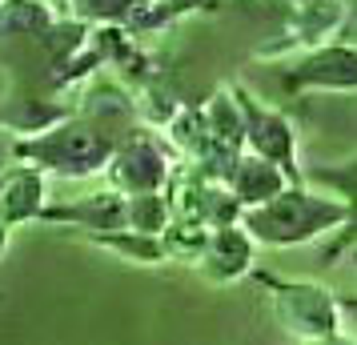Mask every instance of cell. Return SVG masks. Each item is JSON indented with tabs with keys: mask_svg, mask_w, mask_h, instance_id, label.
<instances>
[{
	"mask_svg": "<svg viewBox=\"0 0 357 345\" xmlns=\"http://www.w3.org/2000/svg\"><path fill=\"white\" fill-rule=\"evenodd\" d=\"M8 237H13V229H8V225L0 221V257H4V249H8Z\"/></svg>",
	"mask_w": 357,
	"mask_h": 345,
	"instance_id": "cell-17",
	"label": "cell"
},
{
	"mask_svg": "<svg viewBox=\"0 0 357 345\" xmlns=\"http://www.w3.org/2000/svg\"><path fill=\"white\" fill-rule=\"evenodd\" d=\"M56 29L49 0H4L0 4V40H36L45 45Z\"/></svg>",
	"mask_w": 357,
	"mask_h": 345,
	"instance_id": "cell-11",
	"label": "cell"
},
{
	"mask_svg": "<svg viewBox=\"0 0 357 345\" xmlns=\"http://www.w3.org/2000/svg\"><path fill=\"white\" fill-rule=\"evenodd\" d=\"M285 89H357V49L354 45H321L309 49L297 65L285 72Z\"/></svg>",
	"mask_w": 357,
	"mask_h": 345,
	"instance_id": "cell-6",
	"label": "cell"
},
{
	"mask_svg": "<svg viewBox=\"0 0 357 345\" xmlns=\"http://www.w3.org/2000/svg\"><path fill=\"white\" fill-rule=\"evenodd\" d=\"M233 97L241 105V116H245V153H257L265 161H273L277 169L285 173H297V137H293V125L289 116H281L277 109H265L257 100L249 97L245 89L233 84Z\"/></svg>",
	"mask_w": 357,
	"mask_h": 345,
	"instance_id": "cell-4",
	"label": "cell"
},
{
	"mask_svg": "<svg viewBox=\"0 0 357 345\" xmlns=\"http://www.w3.org/2000/svg\"><path fill=\"white\" fill-rule=\"evenodd\" d=\"M105 177H109V189H116L121 197L161 193L165 185H169V157H165V148L153 137L137 132V137L116 145Z\"/></svg>",
	"mask_w": 357,
	"mask_h": 345,
	"instance_id": "cell-3",
	"label": "cell"
},
{
	"mask_svg": "<svg viewBox=\"0 0 357 345\" xmlns=\"http://www.w3.org/2000/svg\"><path fill=\"white\" fill-rule=\"evenodd\" d=\"M0 4H4V0H0Z\"/></svg>",
	"mask_w": 357,
	"mask_h": 345,
	"instance_id": "cell-21",
	"label": "cell"
},
{
	"mask_svg": "<svg viewBox=\"0 0 357 345\" xmlns=\"http://www.w3.org/2000/svg\"><path fill=\"white\" fill-rule=\"evenodd\" d=\"M116 145L121 141H113V132H105L97 121L61 116V121H52L45 129H36L33 137H17L8 153L24 164L45 169L49 177L81 181V177H97V173L109 169Z\"/></svg>",
	"mask_w": 357,
	"mask_h": 345,
	"instance_id": "cell-1",
	"label": "cell"
},
{
	"mask_svg": "<svg viewBox=\"0 0 357 345\" xmlns=\"http://www.w3.org/2000/svg\"><path fill=\"white\" fill-rule=\"evenodd\" d=\"M173 225V205L165 193H141L129 197V233L141 237H165V229Z\"/></svg>",
	"mask_w": 357,
	"mask_h": 345,
	"instance_id": "cell-13",
	"label": "cell"
},
{
	"mask_svg": "<svg viewBox=\"0 0 357 345\" xmlns=\"http://www.w3.org/2000/svg\"><path fill=\"white\" fill-rule=\"evenodd\" d=\"M141 0H68V17L81 24H100V29L129 24Z\"/></svg>",
	"mask_w": 357,
	"mask_h": 345,
	"instance_id": "cell-14",
	"label": "cell"
},
{
	"mask_svg": "<svg viewBox=\"0 0 357 345\" xmlns=\"http://www.w3.org/2000/svg\"><path fill=\"white\" fill-rule=\"evenodd\" d=\"M273 4H289V8H301V4H317V0H273Z\"/></svg>",
	"mask_w": 357,
	"mask_h": 345,
	"instance_id": "cell-19",
	"label": "cell"
},
{
	"mask_svg": "<svg viewBox=\"0 0 357 345\" xmlns=\"http://www.w3.org/2000/svg\"><path fill=\"white\" fill-rule=\"evenodd\" d=\"M345 24V8L337 0H317V4H301L289 13V36L301 40V45H333L329 36H337V29Z\"/></svg>",
	"mask_w": 357,
	"mask_h": 345,
	"instance_id": "cell-12",
	"label": "cell"
},
{
	"mask_svg": "<svg viewBox=\"0 0 357 345\" xmlns=\"http://www.w3.org/2000/svg\"><path fill=\"white\" fill-rule=\"evenodd\" d=\"M225 189L241 201V209H253V205L281 197L289 189V173L277 169L273 161L257 157V153H241V161L233 164V173L225 177Z\"/></svg>",
	"mask_w": 357,
	"mask_h": 345,
	"instance_id": "cell-9",
	"label": "cell"
},
{
	"mask_svg": "<svg viewBox=\"0 0 357 345\" xmlns=\"http://www.w3.org/2000/svg\"><path fill=\"white\" fill-rule=\"evenodd\" d=\"M349 225V205L341 197H317L309 189H285L281 197L241 213V229L257 245H305L321 233Z\"/></svg>",
	"mask_w": 357,
	"mask_h": 345,
	"instance_id": "cell-2",
	"label": "cell"
},
{
	"mask_svg": "<svg viewBox=\"0 0 357 345\" xmlns=\"http://www.w3.org/2000/svg\"><path fill=\"white\" fill-rule=\"evenodd\" d=\"M209 0H141V8L132 13L129 29H157L165 20L181 17V13H193V8H205Z\"/></svg>",
	"mask_w": 357,
	"mask_h": 345,
	"instance_id": "cell-16",
	"label": "cell"
},
{
	"mask_svg": "<svg viewBox=\"0 0 357 345\" xmlns=\"http://www.w3.org/2000/svg\"><path fill=\"white\" fill-rule=\"evenodd\" d=\"M309 345H354V342H345V337H321V342H309Z\"/></svg>",
	"mask_w": 357,
	"mask_h": 345,
	"instance_id": "cell-18",
	"label": "cell"
},
{
	"mask_svg": "<svg viewBox=\"0 0 357 345\" xmlns=\"http://www.w3.org/2000/svg\"><path fill=\"white\" fill-rule=\"evenodd\" d=\"M309 181L337 189V197L349 205V229H357V157L337 169H309Z\"/></svg>",
	"mask_w": 357,
	"mask_h": 345,
	"instance_id": "cell-15",
	"label": "cell"
},
{
	"mask_svg": "<svg viewBox=\"0 0 357 345\" xmlns=\"http://www.w3.org/2000/svg\"><path fill=\"white\" fill-rule=\"evenodd\" d=\"M349 261H354V269H357V249H354V253H349Z\"/></svg>",
	"mask_w": 357,
	"mask_h": 345,
	"instance_id": "cell-20",
	"label": "cell"
},
{
	"mask_svg": "<svg viewBox=\"0 0 357 345\" xmlns=\"http://www.w3.org/2000/svg\"><path fill=\"white\" fill-rule=\"evenodd\" d=\"M253 237L241 229V225H225V229H213L209 241H205V253L197 257L201 269L209 273L213 281H237L241 273H249L253 265Z\"/></svg>",
	"mask_w": 357,
	"mask_h": 345,
	"instance_id": "cell-10",
	"label": "cell"
},
{
	"mask_svg": "<svg viewBox=\"0 0 357 345\" xmlns=\"http://www.w3.org/2000/svg\"><path fill=\"white\" fill-rule=\"evenodd\" d=\"M273 305L281 325L297 333V337H305V342L337 337V325H341L337 301L321 285H277Z\"/></svg>",
	"mask_w": 357,
	"mask_h": 345,
	"instance_id": "cell-5",
	"label": "cell"
},
{
	"mask_svg": "<svg viewBox=\"0 0 357 345\" xmlns=\"http://www.w3.org/2000/svg\"><path fill=\"white\" fill-rule=\"evenodd\" d=\"M40 221L45 225H77V229L93 233H121L129 229V197H121L116 189L89 193V197L68 201V205H49Z\"/></svg>",
	"mask_w": 357,
	"mask_h": 345,
	"instance_id": "cell-8",
	"label": "cell"
},
{
	"mask_svg": "<svg viewBox=\"0 0 357 345\" xmlns=\"http://www.w3.org/2000/svg\"><path fill=\"white\" fill-rule=\"evenodd\" d=\"M49 209V173L36 164H13L0 173V221L17 229L24 221H40Z\"/></svg>",
	"mask_w": 357,
	"mask_h": 345,
	"instance_id": "cell-7",
	"label": "cell"
}]
</instances>
